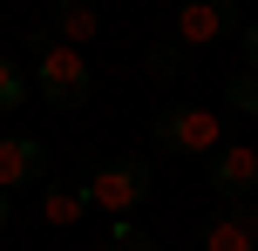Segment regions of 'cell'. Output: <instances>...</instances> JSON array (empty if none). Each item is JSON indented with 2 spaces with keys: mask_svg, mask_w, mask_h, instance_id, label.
Wrapping results in <instances>:
<instances>
[{
  "mask_svg": "<svg viewBox=\"0 0 258 251\" xmlns=\"http://www.w3.org/2000/svg\"><path fill=\"white\" fill-rule=\"evenodd\" d=\"M89 211H102L109 224H122L129 211L150 204V156H116V163H95L89 170Z\"/></svg>",
  "mask_w": 258,
  "mask_h": 251,
  "instance_id": "obj_1",
  "label": "cell"
},
{
  "mask_svg": "<svg viewBox=\"0 0 258 251\" xmlns=\"http://www.w3.org/2000/svg\"><path fill=\"white\" fill-rule=\"evenodd\" d=\"M150 136H156L163 156H211V149L224 143V122H218V109H204V102H170V109H156Z\"/></svg>",
  "mask_w": 258,
  "mask_h": 251,
  "instance_id": "obj_2",
  "label": "cell"
},
{
  "mask_svg": "<svg viewBox=\"0 0 258 251\" xmlns=\"http://www.w3.org/2000/svg\"><path fill=\"white\" fill-rule=\"evenodd\" d=\"M34 89H41V102L48 109H82L95 95V75H89V61H82V48H61V41H48V48L34 54Z\"/></svg>",
  "mask_w": 258,
  "mask_h": 251,
  "instance_id": "obj_3",
  "label": "cell"
},
{
  "mask_svg": "<svg viewBox=\"0 0 258 251\" xmlns=\"http://www.w3.org/2000/svg\"><path fill=\"white\" fill-rule=\"evenodd\" d=\"M204 163H211L204 184L218 190L224 204H245V197H251V184H258V149H251V143H231V136H224V143L211 149Z\"/></svg>",
  "mask_w": 258,
  "mask_h": 251,
  "instance_id": "obj_4",
  "label": "cell"
},
{
  "mask_svg": "<svg viewBox=\"0 0 258 251\" xmlns=\"http://www.w3.org/2000/svg\"><path fill=\"white\" fill-rule=\"evenodd\" d=\"M224 34H238V0H183L177 7V41L183 48H211Z\"/></svg>",
  "mask_w": 258,
  "mask_h": 251,
  "instance_id": "obj_5",
  "label": "cell"
},
{
  "mask_svg": "<svg viewBox=\"0 0 258 251\" xmlns=\"http://www.w3.org/2000/svg\"><path fill=\"white\" fill-rule=\"evenodd\" d=\"M48 170H54V156H48V143H34V136H0V190H21V184H48Z\"/></svg>",
  "mask_w": 258,
  "mask_h": 251,
  "instance_id": "obj_6",
  "label": "cell"
},
{
  "mask_svg": "<svg viewBox=\"0 0 258 251\" xmlns=\"http://www.w3.org/2000/svg\"><path fill=\"white\" fill-rule=\"evenodd\" d=\"M204 251H258V204H224L204 224Z\"/></svg>",
  "mask_w": 258,
  "mask_h": 251,
  "instance_id": "obj_7",
  "label": "cell"
},
{
  "mask_svg": "<svg viewBox=\"0 0 258 251\" xmlns=\"http://www.w3.org/2000/svg\"><path fill=\"white\" fill-rule=\"evenodd\" d=\"M48 27H54V41H61V48H82V41H95V34H102V14H95L89 0H54Z\"/></svg>",
  "mask_w": 258,
  "mask_h": 251,
  "instance_id": "obj_8",
  "label": "cell"
},
{
  "mask_svg": "<svg viewBox=\"0 0 258 251\" xmlns=\"http://www.w3.org/2000/svg\"><path fill=\"white\" fill-rule=\"evenodd\" d=\"M41 211H48V224H82V217H89V190L82 184H48Z\"/></svg>",
  "mask_w": 258,
  "mask_h": 251,
  "instance_id": "obj_9",
  "label": "cell"
},
{
  "mask_svg": "<svg viewBox=\"0 0 258 251\" xmlns=\"http://www.w3.org/2000/svg\"><path fill=\"white\" fill-rule=\"evenodd\" d=\"M27 89H34V68H21L14 54H0V116H14V109L27 102Z\"/></svg>",
  "mask_w": 258,
  "mask_h": 251,
  "instance_id": "obj_10",
  "label": "cell"
},
{
  "mask_svg": "<svg viewBox=\"0 0 258 251\" xmlns=\"http://www.w3.org/2000/svg\"><path fill=\"white\" fill-rule=\"evenodd\" d=\"M183 61H190V48H183L177 34H170V41H156V48L143 54V68H150L156 81H177V75H183Z\"/></svg>",
  "mask_w": 258,
  "mask_h": 251,
  "instance_id": "obj_11",
  "label": "cell"
},
{
  "mask_svg": "<svg viewBox=\"0 0 258 251\" xmlns=\"http://www.w3.org/2000/svg\"><path fill=\"white\" fill-rule=\"evenodd\" d=\"M102 251H156V231H143V224H109V238H102Z\"/></svg>",
  "mask_w": 258,
  "mask_h": 251,
  "instance_id": "obj_12",
  "label": "cell"
},
{
  "mask_svg": "<svg viewBox=\"0 0 258 251\" xmlns=\"http://www.w3.org/2000/svg\"><path fill=\"white\" fill-rule=\"evenodd\" d=\"M224 102H231L238 116H258V75H231L224 81Z\"/></svg>",
  "mask_w": 258,
  "mask_h": 251,
  "instance_id": "obj_13",
  "label": "cell"
},
{
  "mask_svg": "<svg viewBox=\"0 0 258 251\" xmlns=\"http://www.w3.org/2000/svg\"><path fill=\"white\" fill-rule=\"evenodd\" d=\"M238 48H245V75H258V21L238 27Z\"/></svg>",
  "mask_w": 258,
  "mask_h": 251,
  "instance_id": "obj_14",
  "label": "cell"
},
{
  "mask_svg": "<svg viewBox=\"0 0 258 251\" xmlns=\"http://www.w3.org/2000/svg\"><path fill=\"white\" fill-rule=\"evenodd\" d=\"M7 217H14V197H7V190H0V231H7Z\"/></svg>",
  "mask_w": 258,
  "mask_h": 251,
  "instance_id": "obj_15",
  "label": "cell"
}]
</instances>
